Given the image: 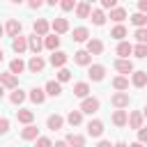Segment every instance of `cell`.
<instances>
[{
  "label": "cell",
  "mask_w": 147,
  "mask_h": 147,
  "mask_svg": "<svg viewBox=\"0 0 147 147\" xmlns=\"http://www.w3.org/2000/svg\"><path fill=\"white\" fill-rule=\"evenodd\" d=\"M113 87H115L117 92H126V90H129V78H126V76H115V78H113Z\"/></svg>",
  "instance_id": "obj_31"
},
{
  "label": "cell",
  "mask_w": 147,
  "mask_h": 147,
  "mask_svg": "<svg viewBox=\"0 0 147 147\" xmlns=\"http://www.w3.org/2000/svg\"><path fill=\"white\" fill-rule=\"evenodd\" d=\"M25 69H28V64H25V62H23L21 57H16V60H11V62H9V71H11L14 76H18V74H23Z\"/></svg>",
  "instance_id": "obj_28"
},
{
  "label": "cell",
  "mask_w": 147,
  "mask_h": 147,
  "mask_svg": "<svg viewBox=\"0 0 147 147\" xmlns=\"http://www.w3.org/2000/svg\"><path fill=\"white\" fill-rule=\"evenodd\" d=\"M117 55H119V60H129V55H133V44L131 41H119L117 44Z\"/></svg>",
  "instance_id": "obj_16"
},
{
  "label": "cell",
  "mask_w": 147,
  "mask_h": 147,
  "mask_svg": "<svg viewBox=\"0 0 147 147\" xmlns=\"http://www.w3.org/2000/svg\"><path fill=\"white\" fill-rule=\"evenodd\" d=\"M74 96H78V99H87V96H90V83H85V80L76 83V85H74Z\"/></svg>",
  "instance_id": "obj_20"
},
{
  "label": "cell",
  "mask_w": 147,
  "mask_h": 147,
  "mask_svg": "<svg viewBox=\"0 0 147 147\" xmlns=\"http://www.w3.org/2000/svg\"><path fill=\"white\" fill-rule=\"evenodd\" d=\"M7 131H9V119L2 117V119H0V133H7Z\"/></svg>",
  "instance_id": "obj_45"
},
{
  "label": "cell",
  "mask_w": 147,
  "mask_h": 147,
  "mask_svg": "<svg viewBox=\"0 0 147 147\" xmlns=\"http://www.w3.org/2000/svg\"><path fill=\"white\" fill-rule=\"evenodd\" d=\"M34 147H55V145L51 142V138H46V136H41L39 140H34Z\"/></svg>",
  "instance_id": "obj_42"
},
{
  "label": "cell",
  "mask_w": 147,
  "mask_h": 147,
  "mask_svg": "<svg viewBox=\"0 0 147 147\" xmlns=\"http://www.w3.org/2000/svg\"><path fill=\"white\" fill-rule=\"evenodd\" d=\"M44 67H46V60H44L41 55H32V57L28 60V71H30V74H41Z\"/></svg>",
  "instance_id": "obj_4"
},
{
  "label": "cell",
  "mask_w": 147,
  "mask_h": 147,
  "mask_svg": "<svg viewBox=\"0 0 147 147\" xmlns=\"http://www.w3.org/2000/svg\"><path fill=\"white\" fill-rule=\"evenodd\" d=\"M51 30H53V34H64V32H69V21L67 18H55L51 23Z\"/></svg>",
  "instance_id": "obj_13"
},
{
  "label": "cell",
  "mask_w": 147,
  "mask_h": 147,
  "mask_svg": "<svg viewBox=\"0 0 147 147\" xmlns=\"http://www.w3.org/2000/svg\"><path fill=\"white\" fill-rule=\"evenodd\" d=\"M64 140L69 142V147H85V138H83V136H78V133H69Z\"/></svg>",
  "instance_id": "obj_33"
},
{
  "label": "cell",
  "mask_w": 147,
  "mask_h": 147,
  "mask_svg": "<svg viewBox=\"0 0 147 147\" xmlns=\"http://www.w3.org/2000/svg\"><path fill=\"white\" fill-rule=\"evenodd\" d=\"M113 124L119 126V129L126 126V124H129V115H126V110H115V113H113Z\"/></svg>",
  "instance_id": "obj_26"
},
{
  "label": "cell",
  "mask_w": 147,
  "mask_h": 147,
  "mask_svg": "<svg viewBox=\"0 0 147 147\" xmlns=\"http://www.w3.org/2000/svg\"><path fill=\"white\" fill-rule=\"evenodd\" d=\"M28 7H30V9H39V7H41V0H30Z\"/></svg>",
  "instance_id": "obj_47"
},
{
  "label": "cell",
  "mask_w": 147,
  "mask_h": 147,
  "mask_svg": "<svg viewBox=\"0 0 147 147\" xmlns=\"http://www.w3.org/2000/svg\"><path fill=\"white\" fill-rule=\"evenodd\" d=\"M96 147H115V145H113L110 140H99V145H96Z\"/></svg>",
  "instance_id": "obj_48"
},
{
  "label": "cell",
  "mask_w": 147,
  "mask_h": 147,
  "mask_svg": "<svg viewBox=\"0 0 147 147\" xmlns=\"http://www.w3.org/2000/svg\"><path fill=\"white\" fill-rule=\"evenodd\" d=\"M46 126L51 129V131H60L62 126H64V117L62 115H48V119H46Z\"/></svg>",
  "instance_id": "obj_19"
},
{
  "label": "cell",
  "mask_w": 147,
  "mask_h": 147,
  "mask_svg": "<svg viewBox=\"0 0 147 147\" xmlns=\"http://www.w3.org/2000/svg\"><path fill=\"white\" fill-rule=\"evenodd\" d=\"M131 85L133 87H145L147 85V71H133L131 74Z\"/></svg>",
  "instance_id": "obj_24"
},
{
  "label": "cell",
  "mask_w": 147,
  "mask_h": 147,
  "mask_svg": "<svg viewBox=\"0 0 147 147\" xmlns=\"http://www.w3.org/2000/svg\"><path fill=\"white\" fill-rule=\"evenodd\" d=\"M60 7H62V11H76L78 2H76V0H62V2H60Z\"/></svg>",
  "instance_id": "obj_39"
},
{
  "label": "cell",
  "mask_w": 147,
  "mask_h": 147,
  "mask_svg": "<svg viewBox=\"0 0 147 147\" xmlns=\"http://www.w3.org/2000/svg\"><path fill=\"white\" fill-rule=\"evenodd\" d=\"M5 32H7V37H21V21H16V18H9L7 23H5Z\"/></svg>",
  "instance_id": "obj_9"
},
{
  "label": "cell",
  "mask_w": 147,
  "mask_h": 147,
  "mask_svg": "<svg viewBox=\"0 0 147 147\" xmlns=\"http://www.w3.org/2000/svg\"><path fill=\"white\" fill-rule=\"evenodd\" d=\"M44 90H46L48 96H60V94H62V83H57V80H48Z\"/></svg>",
  "instance_id": "obj_25"
},
{
  "label": "cell",
  "mask_w": 147,
  "mask_h": 147,
  "mask_svg": "<svg viewBox=\"0 0 147 147\" xmlns=\"http://www.w3.org/2000/svg\"><path fill=\"white\" fill-rule=\"evenodd\" d=\"M11 48H14V53H25V51H30V44H28V37H16V39H11Z\"/></svg>",
  "instance_id": "obj_10"
},
{
  "label": "cell",
  "mask_w": 147,
  "mask_h": 147,
  "mask_svg": "<svg viewBox=\"0 0 147 147\" xmlns=\"http://www.w3.org/2000/svg\"><path fill=\"white\" fill-rule=\"evenodd\" d=\"M90 18H92V23H94V25H103L108 16L103 14V9H92V16H90Z\"/></svg>",
  "instance_id": "obj_36"
},
{
  "label": "cell",
  "mask_w": 147,
  "mask_h": 147,
  "mask_svg": "<svg viewBox=\"0 0 147 147\" xmlns=\"http://www.w3.org/2000/svg\"><path fill=\"white\" fill-rule=\"evenodd\" d=\"M0 83H2V87L5 90H18V76H14L11 71H5V74H0Z\"/></svg>",
  "instance_id": "obj_3"
},
{
  "label": "cell",
  "mask_w": 147,
  "mask_h": 147,
  "mask_svg": "<svg viewBox=\"0 0 147 147\" xmlns=\"http://www.w3.org/2000/svg\"><path fill=\"white\" fill-rule=\"evenodd\" d=\"M99 108H101V101L96 99V96H87V99H83L80 101V113L83 115H94V113H99Z\"/></svg>",
  "instance_id": "obj_1"
},
{
  "label": "cell",
  "mask_w": 147,
  "mask_h": 147,
  "mask_svg": "<svg viewBox=\"0 0 147 147\" xmlns=\"http://www.w3.org/2000/svg\"><path fill=\"white\" fill-rule=\"evenodd\" d=\"M115 147H129V145H126V142H122V140H119V142H115Z\"/></svg>",
  "instance_id": "obj_51"
},
{
  "label": "cell",
  "mask_w": 147,
  "mask_h": 147,
  "mask_svg": "<svg viewBox=\"0 0 147 147\" xmlns=\"http://www.w3.org/2000/svg\"><path fill=\"white\" fill-rule=\"evenodd\" d=\"M67 122H69L71 126H78V124H83V113H80V110H69V115H67Z\"/></svg>",
  "instance_id": "obj_35"
},
{
  "label": "cell",
  "mask_w": 147,
  "mask_h": 147,
  "mask_svg": "<svg viewBox=\"0 0 147 147\" xmlns=\"http://www.w3.org/2000/svg\"><path fill=\"white\" fill-rule=\"evenodd\" d=\"M25 96H28V94H25V92H23V90L18 87V90H14V92L9 94V101L18 106V103H23V101H25Z\"/></svg>",
  "instance_id": "obj_37"
},
{
  "label": "cell",
  "mask_w": 147,
  "mask_h": 147,
  "mask_svg": "<svg viewBox=\"0 0 147 147\" xmlns=\"http://www.w3.org/2000/svg\"><path fill=\"white\" fill-rule=\"evenodd\" d=\"M90 39H92V37H90V30H87V28H83V25H80V28H74V41H78V44L85 41V44H87Z\"/></svg>",
  "instance_id": "obj_22"
},
{
  "label": "cell",
  "mask_w": 147,
  "mask_h": 147,
  "mask_svg": "<svg viewBox=\"0 0 147 147\" xmlns=\"http://www.w3.org/2000/svg\"><path fill=\"white\" fill-rule=\"evenodd\" d=\"M142 124H145V115H142V110H133V113L129 115V129L140 131Z\"/></svg>",
  "instance_id": "obj_6"
},
{
  "label": "cell",
  "mask_w": 147,
  "mask_h": 147,
  "mask_svg": "<svg viewBox=\"0 0 147 147\" xmlns=\"http://www.w3.org/2000/svg\"><path fill=\"white\" fill-rule=\"evenodd\" d=\"M133 55L140 57V60L147 57V46H145V44H136V46H133Z\"/></svg>",
  "instance_id": "obj_40"
},
{
  "label": "cell",
  "mask_w": 147,
  "mask_h": 147,
  "mask_svg": "<svg viewBox=\"0 0 147 147\" xmlns=\"http://www.w3.org/2000/svg\"><path fill=\"white\" fill-rule=\"evenodd\" d=\"M115 69H117L119 74H133V71H136L131 60H119V57L115 60Z\"/></svg>",
  "instance_id": "obj_23"
},
{
  "label": "cell",
  "mask_w": 147,
  "mask_h": 147,
  "mask_svg": "<svg viewBox=\"0 0 147 147\" xmlns=\"http://www.w3.org/2000/svg\"><path fill=\"white\" fill-rule=\"evenodd\" d=\"M76 16H78V18H90V16H92V5H90V2H78Z\"/></svg>",
  "instance_id": "obj_27"
},
{
  "label": "cell",
  "mask_w": 147,
  "mask_h": 147,
  "mask_svg": "<svg viewBox=\"0 0 147 147\" xmlns=\"http://www.w3.org/2000/svg\"><path fill=\"white\" fill-rule=\"evenodd\" d=\"M55 147H69V142H67V140H57V142H55Z\"/></svg>",
  "instance_id": "obj_49"
},
{
  "label": "cell",
  "mask_w": 147,
  "mask_h": 147,
  "mask_svg": "<svg viewBox=\"0 0 147 147\" xmlns=\"http://www.w3.org/2000/svg\"><path fill=\"white\" fill-rule=\"evenodd\" d=\"M110 103L115 106V110H124V108H129L131 96H129V92H115L110 96Z\"/></svg>",
  "instance_id": "obj_2"
},
{
  "label": "cell",
  "mask_w": 147,
  "mask_h": 147,
  "mask_svg": "<svg viewBox=\"0 0 147 147\" xmlns=\"http://www.w3.org/2000/svg\"><path fill=\"white\" fill-rule=\"evenodd\" d=\"M126 34H129V32H126V28H124V25H115V28L110 30V37H113V39H117V41H126V39H124Z\"/></svg>",
  "instance_id": "obj_34"
},
{
  "label": "cell",
  "mask_w": 147,
  "mask_h": 147,
  "mask_svg": "<svg viewBox=\"0 0 147 147\" xmlns=\"http://www.w3.org/2000/svg\"><path fill=\"white\" fill-rule=\"evenodd\" d=\"M28 44H30V51H32L34 55H39V51H41V48H46V46H44V39H41L39 34H34V32L28 37Z\"/></svg>",
  "instance_id": "obj_14"
},
{
  "label": "cell",
  "mask_w": 147,
  "mask_h": 147,
  "mask_svg": "<svg viewBox=\"0 0 147 147\" xmlns=\"http://www.w3.org/2000/svg\"><path fill=\"white\" fill-rule=\"evenodd\" d=\"M16 119H18L21 124L30 126V124L34 122V113H32V110H28V108H21V110H16Z\"/></svg>",
  "instance_id": "obj_18"
},
{
  "label": "cell",
  "mask_w": 147,
  "mask_h": 147,
  "mask_svg": "<svg viewBox=\"0 0 147 147\" xmlns=\"http://www.w3.org/2000/svg\"><path fill=\"white\" fill-rule=\"evenodd\" d=\"M138 11L140 14H147V0H140L138 2Z\"/></svg>",
  "instance_id": "obj_46"
},
{
  "label": "cell",
  "mask_w": 147,
  "mask_h": 147,
  "mask_svg": "<svg viewBox=\"0 0 147 147\" xmlns=\"http://www.w3.org/2000/svg\"><path fill=\"white\" fill-rule=\"evenodd\" d=\"M129 147H145V145H142V142H138V140H136V142H131V145H129Z\"/></svg>",
  "instance_id": "obj_50"
},
{
  "label": "cell",
  "mask_w": 147,
  "mask_h": 147,
  "mask_svg": "<svg viewBox=\"0 0 147 147\" xmlns=\"http://www.w3.org/2000/svg\"><path fill=\"white\" fill-rule=\"evenodd\" d=\"M142 115H145V119H147V106H145V108H142Z\"/></svg>",
  "instance_id": "obj_52"
},
{
  "label": "cell",
  "mask_w": 147,
  "mask_h": 147,
  "mask_svg": "<svg viewBox=\"0 0 147 147\" xmlns=\"http://www.w3.org/2000/svg\"><path fill=\"white\" fill-rule=\"evenodd\" d=\"M138 142H142V145H147V126H142V129L138 131Z\"/></svg>",
  "instance_id": "obj_44"
},
{
  "label": "cell",
  "mask_w": 147,
  "mask_h": 147,
  "mask_svg": "<svg viewBox=\"0 0 147 147\" xmlns=\"http://www.w3.org/2000/svg\"><path fill=\"white\" fill-rule=\"evenodd\" d=\"M117 7V0H101V9H108V11H113Z\"/></svg>",
  "instance_id": "obj_43"
},
{
  "label": "cell",
  "mask_w": 147,
  "mask_h": 147,
  "mask_svg": "<svg viewBox=\"0 0 147 147\" xmlns=\"http://www.w3.org/2000/svg\"><path fill=\"white\" fill-rule=\"evenodd\" d=\"M87 76H90L92 83H101V80L106 78V67H103V64H92V67L87 69Z\"/></svg>",
  "instance_id": "obj_5"
},
{
  "label": "cell",
  "mask_w": 147,
  "mask_h": 147,
  "mask_svg": "<svg viewBox=\"0 0 147 147\" xmlns=\"http://www.w3.org/2000/svg\"><path fill=\"white\" fill-rule=\"evenodd\" d=\"M67 80H71V71L64 67V69L57 71V83H67Z\"/></svg>",
  "instance_id": "obj_41"
},
{
  "label": "cell",
  "mask_w": 147,
  "mask_h": 147,
  "mask_svg": "<svg viewBox=\"0 0 147 147\" xmlns=\"http://www.w3.org/2000/svg\"><path fill=\"white\" fill-rule=\"evenodd\" d=\"M44 46H46L51 53H55L57 46H60V37H57V34H48V37H44Z\"/></svg>",
  "instance_id": "obj_30"
},
{
  "label": "cell",
  "mask_w": 147,
  "mask_h": 147,
  "mask_svg": "<svg viewBox=\"0 0 147 147\" xmlns=\"http://www.w3.org/2000/svg\"><path fill=\"white\" fill-rule=\"evenodd\" d=\"M87 136L101 138V136H103V122H101V119H90V122H87Z\"/></svg>",
  "instance_id": "obj_7"
},
{
  "label": "cell",
  "mask_w": 147,
  "mask_h": 147,
  "mask_svg": "<svg viewBox=\"0 0 147 147\" xmlns=\"http://www.w3.org/2000/svg\"><path fill=\"white\" fill-rule=\"evenodd\" d=\"M21 138H23V140H39L41 136H39V129H37L34 124H30V126L21 129Z\"/></svg>",
  "instance_id": "obj_21"
},
{
  "label": "cell",
  "mask_w": 147,
  "mask_h": 147,
  "mask_svg": "<svg viewBox=\"0 0 147 147\" xmlns=\"http://www.w3.org/2000/svg\"><path fill=\"white\" fill-rule=\"evenodd\" d=\"M108 18H110V21H115L117 25H122V21L126 18V9H124V7H115V9L110 11V16H108Z\"/></svg>",
  "instance_id": "obj_29"
},
{
  "label": "cell",
  "mask_w": 147,
  "mask_h": 147,
  "mask_svg": "<svg viewBox=\"0 0 147 147\" xmlns=\"http://www.w3.org/2000/svg\"><path fill=\"white\" fill-rule=\"evenodd\" d=\"M28 96H30V101H32V103H37V106H41V103L46 101V96H48V94H46V90H41V87H32Z\"/></svg>",
  "instance_id": "obj_17"
},
{
  "label": "cell",
  "mask_w": 147,
  "mask_h": 147,
  "mask_svg": "<svg viewBox=\"0 0 147 147\" xmlns=\"http://www.w3.org/2000/svg\"><path fill=\"white\" fill-rule=\"evenodd\" d=\"M32 30H34V34H39V37H48L51 23H48L46 18H37V21L32 23Z\"/></svg>",
  "instance_id": "obj_8"
},
{
  "label": "cell",
  "mask_w": 147,
  "mask_h": 147,
  "mask_svg": "<svg viewBox=\"0 0 147 147\" xmlns=\"http://www.w3.org/2000/svg\"><path fill=\"white\" fill-rule=\"evenodd\" d=\"M131 23L136 25V30H140V28H145V25H147V14H140V11H136V14H131Z\"/></svg>",
  "instance_id": "obj_32"
},
{
  "label": "cell",
  "mask_w": 147,
  "mask_h": 147,
  "mask_svg": "<svg viewBox=\"0 0 147 147\" xmlns=\"http://www.w3.org/2000/svg\"><path fill=\"white\" fill-rule=\"evenodd\" d=\"M74 62L78 67H92V55L87 51H76L74 53Z\"/></svg>",
  "instance_id": "obj_12"
},
{
  "label": "cell",
  "mask_w": 147,
  "mask_h": 147,
  "mask_svg": "<svg viewBox=\"0 0 147 147\" xmlns=\"http://www.w3.org/2000/svg\"><path fill=\"white\" fill-rule=\"evenodd\" d=\"M90 55H101L103 53V41L101 39H96V37H92L90 41H87V48H85Z\"/></svg>",
  "instance_id": "obj_15"
},
{
  "label": "cell",
  "mask_w": 147,
  "mask_h": 147,
  "mask_svg": "<svg viewBox=\"0 0 147 147\" xmlns=\"http://www.w3.org/2000/svg\"><path fill=\"white\" fill-rule=\"evenodd\" d=\"M53 67H57V69H64V64L69 62V55L67 53H62V51H55L53 55H51V60H48Z\"/></svg>",
  "instance_id": "obj_11"
},
{
  "label": "cell",
  "mask_w": 147,
  "mask_h": 147,
  "mask_svg": "<svg viewBox=\"0 0 147 147\" xmlns=\"http://www.w3.org/2000/svg\"><path fill=\"white\" fill-rule=\"evenodd\" d=\"M133 37H136V41H138V44H145V46H147V28L136 30V32H133Z\"/></svg>",
  "instance_id": "obj_38"
}]
</instances>
